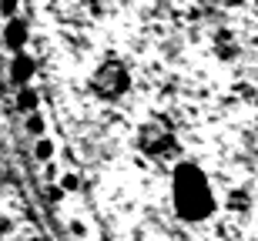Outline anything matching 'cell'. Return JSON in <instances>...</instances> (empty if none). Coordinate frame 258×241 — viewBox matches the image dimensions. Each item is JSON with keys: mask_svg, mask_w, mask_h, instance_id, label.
Wrapping results in <instances>:
<instances>
[{"mask_svg": "<svg viewBox=\"0 0 258 241\" xmlns=\"http://www.w3.org/2000/svg\"><path fill=\"white\" fill-rule=\"evenodd\" d=\"M50 154H54V144H50V141H37V157L40 161H47Z\"/></svg>", "mask_w": 258, "mask_h": 241, "instance_id": "cell-3", "label": "cell"}, {"mask_svg": "<svg viewBox=\"0 0 258 241\" xmlns=\"http://www.w3.org/2000/svg\"><path fill=\"white\" fill-rule=\"evenodd\" d=\"M27 74H30V60L27 57H17V64H14V77L27 81Z\"/></svg>", "mask_w": 258, "mask_h": 241, "instance_id": "cell-2", "label": "cell"}, {"mask_svg": "<svg viewBox=\"0 0 258 241\" xmlns=\"http://www.w3.org/2000/svg\"><path fill=\"white\" fill-rule=\"evenodd\" d=\"M27 127L34 131V134H40V131H44V121H40V117L34 114V117H30V124H27Z\"/></svg>", "mask_w": 258, "mask_h": 241, "instance_id": "cell-6", "label": "cell"}, {"mask_svg": "<svg viewBox=\"0 0 258 241\" xmlns=\"http://www.w3.org/2000/svg\"><path fill=\"white\" fill-rule=\"evenodd\" d=\"M24 40H27V27L20 20H10L7 24V44L10 47H24Z\"/></svg>", "mask_w": 258, "mask_h": 241, "instance_id": "cell-1", "label": "cell"}, {"mask_svg": "<svg viewBox=\"0 0 258 241\" xmlns=\"http://www.w3.org/2000/svg\"><path fill=\"white\" fill-rule=\"evenodd\" d=\"M34 104H37V94H34V91H24V94H20V107H27V111H30Z\"/></svg>", "mask_w": 258, "mask_h": 241, "instance_id": "cell-4", "label": "cell"}, {"mask_svg": "<svg viewBox=\"0 0 258 241\" xmlns=\"http://www.w3.org/2000/svg\"><path fill=\"white\" fill-rule=\"evenodd\" d=\"M0 7H4V14H7V17H14V10H17V0H0Z\"/></svg>", "mask_w": 258, "mask_h": 241, "instance_id": "cell-5", "label": "cell"}]
</instances>
